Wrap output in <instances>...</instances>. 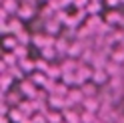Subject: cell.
<instances>
[{"instance_id": "6da1fadb", "label": "cell", "mask_w": 124, "mask_h": 123, "mask_svg": "<svg viewBox=\"0 0 124 123\" xmlns=\"http://www.w3.org/2000/svg\"><path fill=\"white\" fill-rule=\"evenodd\" d=\"M22 123H30V121H22Z\"/></svg>"}]
</instances>
